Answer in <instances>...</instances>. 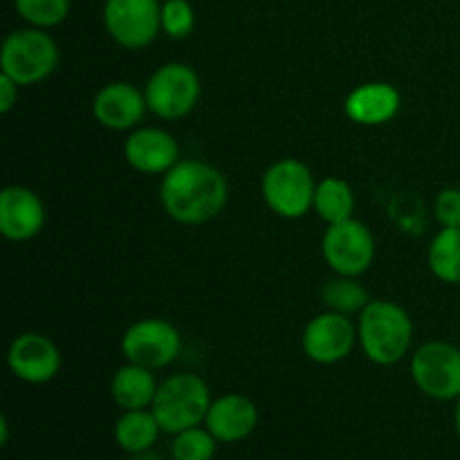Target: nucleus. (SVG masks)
Listing matches in <instances>:
<instances>
[{
	"label": "nucleus",
	"mask_w": 460,
	"mask_h": 460,
	"mask_svg": "<svg viewBox=\"0 0 460 460\" xmlns=\"http://www.w3.org/2000/svg\"><path fill=\"white\" fill-rule=\"evenodd\" d=\"M13 9L27 25L52 30L70 16L72 0H13Z\"/></svg>",
	"instance_id": "5701e85b"
},
{
	"label": "nucleus",
	"mask_w": 460,
	"mask_h": 460,
	"mask_svg": "<svg viewBox=\"0 0 460 460\" xmlns=\"http://www.w3.org/2000/svg\"><path fill=\"white\" fill-rule=\"evenodd\" d=\"M164 434L157 422L153 409H133V411H121L117 418L115 429V443L121 452L126 454H142L155 447L157 438Z\"/></svg>",
	"instance_id": "6ab92c4d"
},
{
	"label": "nucleus",
	"mask_w": 460,
	"mask_h": 460,
	"mask_svg": "<svg viewBox=\"0 0 460 460\" xmlns=\"http://www.w3.org/2000/svg\"><path fill=\"white\" fill-rule=\"evenodd\" d=\"M205 427L218 443L234 445L247 440L259 427V407L243 394H225L211 402Z\"/></svg>",
	"instance_id": "dca6fc26"
},
{
	"label": "nucleus",
	"mask_w": 460,
	"mask_h": 460,
	"mask_svg": "<svg viewBox=\"0 0 460 460\" xmlns=\"http://www.w3.org/2000/svg\"><path fill=\"white\" fill-rule=\"evenodd\" d=\"M411 380L427 398H460V349L449 341H427L411 358Z\"/></svg>",
	"instance_id": "1a4fd4ad"
},
{
	"label": "nucleus",
	"mask_w": 460,
	"mask_h": 460,
	"mask_svg": "<svg viewBox=\"0 0 460 460\" xmlns=\"http://www.w3.org/2000/svg\"><path fill=\"white\" fill-rule=\"evenodd\" d=\"M317 182L313 171L296 157H283L261 178V196L272 214L286 220H299L313 209Z\"/></svg>",
	"instance_id": "39448f33"
},
{
	"label": "nucleus",
	"mask_w": 460,
	"mask_h": 460,
	"mask_svg": "<svg viewBox=\"0 0 460 460\" xmlns=\"http://www.w3.org/2000/svg\"><path fill=\"white\" fill-rule=\"evenodd\" d=\"M45 225V205L39 193L22 184L0 193V234L7 241L25 243L39 236Z\"/></svg>",
	"instance_id": "4468645a"
},
{
	"label": "nucleus",
	"mask_w": 460,
	"mask_h": 460,
	"mask_svg": "<svg viewBox=\"0 0 460 460\" xmlns=\"http://www.w3.org/2000/svg\"><path fill=\"white\" fill-rule=\"evenodd\" d=\"M9 443V422L7 416H0V447H7Z\"/></svg>",
	"instance_id": "cd10ccee"
},
{
	"label": "nucleus",
	"mask_w": 460,
	"mask_h": 460,
	"mask_svg": "<svg viewBox=\"0 0 460 460\" xmlns=\"http://www.w3.org/2000/svg\"><path fill=\"white\" fill-rule=\"evenodd\" d=\"M358 326L350 322V317L332 310H323L322 314L313 317L301 335V349L305 358L313 359L314 364H331L341 362L353 353L358 344Z\"/></svg>",
	"instance_id": "9b49d317"
},
{
	"label": "nucleus",
	"mask_w": 460,
	"mask_h": 460,
	"mask_svg": "<svg viewBox=\"0 0 460 460\" xmlns=\"http://www.w3.org/2000/svg\"><path fill=\"white\" fill-rule=\"evenodd\" d=\"M323 261L341 277H362L376 261V238L362 220L328 225L322 238Z\"/></svg>",
	"instance_id": "9d476101"
},
{
	"label": "nucleus",
	"mask_w": 460,
	"mask_h": 460,
	"mask_svg": "<svg viewBox=\"0 0 460 460\" xmlns=\"http://www.w3.org/2000/svg\"><path fill=\"white\" fill-rule=\"evenodd\" d=\"M313 209L317 211L319 218L326 225L344 223V220L353 218L355 214V191L346 180L335 178H323L317 182L314 189V202Z\"/></svg>",
	"instance_id": "aec40b11"
},
{
	"label": "nucleus",
	"mask_w": 460,
	"mask_h": 460,
	"mask_svg": "<svg viewBox=\"0 0 460 460\" xmlns=\"http://www.w3.org/2000/svg\"><path fill=\"white\" fill-rule=\"evenodd\" d=\"M323 305L332 313H340L350 317V314H359L368 305L371 296H368L367 288L358 281V277H341L337 274L335 279L326 281L322 290Z\"/></svg>",
	"instance_id": "4be33fe9"
},
{
	"label": "nucleus",
	"mask_w": 460,
	"mask_h": 460,
	"mask_svg": "<svg viewBox=\"0 0 460 460\" xmlns=\"http://www.w3.org/2000/svg\"><path fill=\"white\" fill-rule=\"evenodd\" d=\"M358 340L364 355L377 367L402 362L413 341V322L407 310L389 299H371L359 313Z\"/></svg>",
	"instance_id": "f03ea898"
},
{
	"label": "nucleus",
	"mask_w": 460,
	"mask_h": 460,
	"mask_svg": "<svg viewBox=\"0 0 460 460\" xmlns=\"http://www.w3.org/2000/svg\"><path fill=\"white\" fill-rule=\"evenodd\" d=\"M434 216L440 227H460V189L447 187L436 196Z\"/></svg>",
	"instance_id": "a878e982"
},
{
	"label": "nucleus",
	"mask_w": 460,
	"mask_h": 460,
	"mask_svg": "<svg viewBox=\"0 0 460 460\" xmlns=\"http://www.w3.org/2000/svg\"><path fill=\"white\" fill-rule=\"evenodd\" d=\"M58 67V45L48 30L22 27L3 40L0 72L16 81L21 88L36 85L54 75Z\"/></svg>",
	"instance_id": "20e7f679"
},
{
	"label": "nucleus",
	"mask_w": 460,
	"mask_h": 460,
	"mask_svg": "<svg viewBox=\"0 0 460 460\" xmlns=\"http://www.w3.org/2000/svg\"><path fill=\"white\" fill-rule=\"evenodd\" d=\"M218 440L205 425L191 427L171 440V458L173 460H214Z\"/></svg>",
	"instance_id": "b1692460"
},
{
	"label": "nucleus",
	"mask_w": 460,
	"mask_h": 460,
	"mask_svg": "<svg viewBox=\"0 0 460 460\" xmlns=\"http://www.w3.org/2000/svg\"><path fill=\"white\" fill-rule=\"evenodd\" d=\"M454 427H456V434L460 438V398L456 400V409H454Z\"/></svg>",
	"instance_id": "c756f323"
},
{
	"label": "nucleus",
	"mask_w": 460,
	"mask_h": 460,
	"mask_svg": "<svg viewBox=\"0 0 460 460\" xmlns=\"http://www.w3.org/2000/svg\"><path fill=\"white\" fill-rule=\"evenodd\" d=\"M61 350L40 332H22L13 337L7 350V367L25 385H48L61 371Z\"/></svg>",
	"instance_id": "f8f14e48"
},
{
	"label": "nucleus",
	"mask_w": 460,
	"mask_h": 460,
	"mask_svg": "<svg viewBox=\"0 0 460 460\" xmlns=\"http://www.w3.org/2000/svg\"><path fill=\"white\" fill-rule=\"evenodd\" d=\"M130 460H160L153 449H148V452H142V454H130Z\"/></svg>",
	"instance_id": "c85d7f7f"
},
{
	"label": "nucleus",
	"mask_w": 460,
	"mask_h": 460,
	"mask_svg": "<svg viewBox=\"0 0 460 460\" xmlns=\"http://www.w3.org/2000/svg\"><path fill=\"white\" fill-rule=\"evenodd\" d=\"M157 386L155 371L139 364L126 362L115 371L111 380V395L121 411H133V409H151L155 400Z\"/></svg>",
	"instance_id": "a211bd4d"
},
{
	"label": "nucleus",
	"mask_w": 460,
	"mask_h": 460,
	"mask_svg": "<svg viewBox=\"0 0 460 460\" xmlns=\"http://www.w3.org/2000/svg\"><path fill=\"white\" fill-rule=\"evenodd\" d=\"M227 200V178L209 162L180 160L162 175L160 202L180 225L209 223L225 209Z\"/></svg>",
	"instance_id": "f257e3e1"
},
{
	"label": "nucleus",
	"mask_w": 460,
	"mask_h": 460,
	"mask_svg": "<svg viewBox=\"0 0 460 460\" xmlns=\"http://www.w3.org/2000/svg\"><path fill=\"white\" fill-rule=\"evenodd\" d=\"M102 21L108 36L126 49H144L162 31L160 0H106Z\"/></svg>",
	"instance_id": "6e6552de"
},
{
	"label": "nucleus",
	"mask_w": 460,
	"mask_h": 460,
	"mask_svg": "<svg viewBox=\"0 0 460 460\" xmlns=\"http://www.w3.org/2000/svg\"><path fill=\"white\" fill-rule=\"evenodd\" d=\"M211 402L214 398H211L209 385L200 376L173 373L160 382L151 409L162 431L175 436L191 427L205 425Z\"/></svg>",
	"instance_id": "7ed1b4c3"
},
{
	"label": "nucleus",
	"mask_w": 460,
	"mask_h": 460,
	"mask_svg": "<svg viewBox=\"0 0 460 460\" xmlns=\"http://www.w3.org/2000/svg\"><path fill=\"white\" fill-rule=\"evenodd\" d=\"M427 263L438 281L460 283V227H443L429 243Z\"/></svg>",
	"instance_id": "412c9836"
},
{
	"label": "nucleus",
	"mask_w": 460,
	"mask_h": 460,
	"mask_svg": "<svg viewBox=\"0 0 460 460\" xmlns=\"http://www.w3.org/2000/svg\"><path fill=\"white\" fill-rule=\"evenodd\" d=\"M400 103L402 97L395 85L386 81H368L350 90L344 102V112L359 126H382L398 115Z\"/></svg>",
	"instance_id": "f3484780"
},
{
	"label": "nucleus",
	"mask_w": 460,
	"mask_h": 460,
	"mask_svg": "<svg viewBox=\"0 0 460 460\" xmlns=\"http://www.w3.org/2000/svg\"><path fill=\"white\" fill-rule=\"evenodd\" d=\"M126 164L144 175H164L180 162V144L169 130L157 126L135 128L124 142Z\"/></svg>",
	"instance_id": "ddd939ff"
},
{
	"label": "nucleus",
	"mask_w": 460,
	"mask_h": 460,
	"mask_svg": "<svg viewBox=\"0 0 460 460\" xmlns=\"http://www.w3.org/2000/svg\"><path fill=\"white\" fill-rule=\"evenodd\" d=\"M196 27V9L189 0H162V31L169 39H187Z\"/></svg>",
	"instance_id": "393cba45"
},
{
	"label": "nucleus",
	"mask_w": 460,
	"mask_h": 460,
	"mask_svg": "<svg viewBox=\"0 0 460 460\" xmlns=\"http://www.w3.org/2000/svg\"><path fill=\"white\" fill-rule=\"evenodd\" d=\"M121 355L126 362L160 371L173 364L182 353V335L171 322L146 317L130 323L121 335Z\"/></svg>",
	"instance_id": "0eeeda50"
},
{
	"label": "nucleus",
	"mask_w": 460,
	"mask_h": 460,
	"mask_svg": "<svg viewBox=\"0 0 460 460\" xmlns=\"http://www.w3.org/2000/svg\"><path fill=\"white\" fill-rule=\"evenodd\" d=\"M18 93H21V85L0 72V112H3V115L12 112V108L16 106Z\"/></svg>",
	"instance_id": "bb28decb"
},
{
	"label": "nucleus",
	"mask_w": 460,
	"mask_h": 460,
	"mask_svg": "<svg viewBox=\"0 0 460 460\" xmlns=\"http://www.w3.org/2000/svg\"><path fill=\"white\" fill-rule=\"evenodd\" d=\"M148 111L146 94L128 81L106 84L93 102V115L108 130H135Z\"/></svg>",
	"instance_id": "2eb2a0df"
},
{
	"label": "nucleus",
	"mask_w": 460,
	"mask_h": 460,
	"mask_svg": "<svg viewBox=\"0 0 460 460\" xmlns=\"http://www.w3.org/2000/svg\"><path fill=\"white\" fill-rule=\"evenodd\" d=\"M200 93L202 85L198 72L180 61L157 67L144 85L148 111L166 121L187 117L200 102Z\"/></svg>",
	"instance_id": "423d86ee"
}]
</instances>
